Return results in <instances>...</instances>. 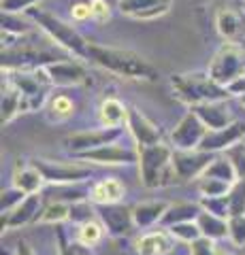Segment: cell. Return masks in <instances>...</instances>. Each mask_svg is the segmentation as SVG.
Returning <instances> with one entry per match:
<instances>
[{"instance_id": "obj_1", "label": "cell", "mask_w": 245, "mask_h": 255, "mask_svg": "<svg viewBox=\"0 0 245 255\" xmlns=\"http://www.w3.org/2000/svg\"><path fill=\"white\" fill-rule=\"evenodd\" d=\"M88 58L94 64H98L100 68H105L107 73H113L124 79H134V81H156L158 79V70L134 51L90 43Z\"/></svg>"}, {"instance_id": "obj_2", "label": "cell", "mask_w": 245, "mask_h": 255, "mask_svg": "<svg viewBox=\"0 0 245 255\" xmlns=\"http://www.w3.org/2000/svg\"><path fill=\"white\" fill-rule=\"evenodd\" d=\"M171 87L177 98L190 107L207 105V102H226L231 98L228 87L216 83L209 75H201V73L173 75Z\"/></svg>"}, {"instance_id": "obj_3", "label": "cell", "mask_w": 245, "mask_h": 255, "mask_svg": "<svg viewBox=\"0 0 245 255\" xmlns=\"http://www.w3.org/2000/svg\"><path fill=\"white\" fill-rule=\"evenodd\" d=\"M139 170L141 183L147 189L171 185L177 179L175 168H173V147L152 145V147H139Z\"/></svg>"}, {"instance_id": "obj_4", "label": "cell", "mask_w": 245, "mask_h": 255, "mask_svg": "<svg viewBox=\"0 0 245 255\" xmlns=\"http://www.w3.org/2000/svg\"><path fill=\"white\" fill-rule=\"evenodd\" d=\"M26 15L41 30H45L47 34H49L60 47H64V49H68L70 53L79 55V58H88V47H90V43H85V38L79 34V32L73 26H68L66 21H62L60 17H56V15H51V13H47L43 9H38V6L28 9Z\"/></svg>"}, {"instance_id": "obj_5", "label": "cell", "mask_w": 245, "mask_h": 255, "mask_svg": "<svg viewBox=\"0 0 245 255\" xmlns=\"http://www.w3.org/2000/svg\"><path fill=\"white\" fill-rule=\"evenodd\" d=\"M6 81L17 87L21 94V113H32V111L41 109L47 100V92L51 87L45 68L6 73Z\"/></svg>"}, {"instance_id": "obj_6", "label": "cell", "mask_w": 245, "mask_h": 255, "mask_svg": "<svg viewBox=\"0 0 245 255\" xmlns=\"http://www.w3.org/2000/svg\"><path fill=\"white\" fill-rule=\"evenodd\" d=\"M207 75L216 83L228 87L245 75V51L237 43H224L213 55Z\"/></svg>"}, {"instance_id": "obj_7", "label": "cell", "mask_w": 245, "mask_h": 255, "mask_svg": "<svg viewBox=\"0 0 245 255\" xmlns=\"http://www.w3.org/2000/svg\"><path fill=\"white\" fill-rule=\"evenodd\" d=\"M60 62L51 53L34 49V47H11L2 49L0 64H2V73H15V70H38L49 64Z\"/></svg>"}, {"instance_id": "obj_8", "label": "cell", "mask_w": 245, "mask_h": 255, "mask_svg": "<svg viewBox=\"0 0 245 255\" xmlns=\"http://www.w3.org/2000/svg\"><path fill=\"white\" fill-rule=\"evenodd\" d=\"M32 164L43 174L45 183H56V185L83 183L92 174L88 166H81V164H62V162H51V159H43V157L32 159Z\"/></svg>"}, {"instance_id": "obj_9", "label": "cell", "mask_w": 245, "mask_h": 255, "mask_svg": "<svg viewBox=\"0 0 245 255\" xmlns=\"http://www.w3.org/2000/svg\"><path fill=\"white\" fill-rule=\"evenodd\" d=\"M207 126L201 122L199 115L194 111H188L179 119L175 130L171 132V147L175 151H196L201 147L203 138L207 136Z\"/></svg>"}, {"instance_id": "obj_10", "label": "cell", "mask_w": 245, "mask_h": 255, "mask_svg": "<svg viewBox=\"0 0 245 255\" xmlns=\"http://www.w3.org/2000/svg\"><path fill=\"white\" fill-rule=\"evenodd\" d=\"M216 159L213 153L207 151H175L173 149V168L179 181H192V179H201L203 172L209 168V164Z\"/></svg>"}, {"instance_id": "obj_11", "label": "cell", "mask_w": 245, "mask_h": 255, "mask_svg": "<svg viewBox=\"0 0 245 255\" xmlns=\"http://www.w3.org/2000/svg\"><path fill=\"white\" fill-rule=\"evenodd\" d=\"M122 128H102V130H88V132H77L66 138V149L73 151L75 155L88 153V151L113 145L122 136Z\"/></svg>"}, {"instance_id": "obj_12", "label": "cell", "mask_w": 245, "mask_h": 255, "mask_svg": "<svg viewBox=\"0 0 245 255\" xmlns=\"http://www.w3.org/2000/svg\"><path fill=\"white\" fill-rule=\"evenodd\" d=\"M96 217L100 219L105 232L113 238H120L130 234L134 226V217H132V209H126L122 204H105V206H96Z\"/></svg>"}, {"instance_id": "obj_13", "label": "cell", "mask_w": 245, "mask_h": 255, "mask_svg": "<svg viewBox=\"0 0 245 255\" xmlns=\"http://www.w3.org/2000/svg\"><path fill=\"white\" fill-rule=\"evenodd\" d=\"M245 140V124L243 122H233L231 126L222 128V130H209L207 136L201 142V151L207 153H220V151H228L231 147L239 145Z\"/></svg>"}, {"instance_id": "obj_14", "label": "cell", "mask_w": 245, "mask_h": 255, "mask_svg": "<svg viewBox=\"0 0 245 255\" xmlns=\"http://www.w3.org/2000/svg\"><path fill=\"white\" fill-rule=\"evenodd\" d=\"M126 126H128L132 138L137 140L139 147H152V145H160L162 142V130L154 122H149L139 109H134V107L128 109Z\"/></svg>"}, {"instance_id": "obj_15", "label": "cell", "mask_w": 245, "mask_h": 255, "mask_svg": "<svg viewBox=\"0 0 245 255\" xmlns=\"http://www.w3.org/2000/svg\"><path fill=\"white\" fill-rule=\"evenodd\" d=\"M79 159H85V162H94V164H102V166H128L139 162V151L128 149V147H117L115 142L100 149L88 151V153L77 155Z\"/></svg>"}, {"instance_id": "obj_16", "label": "cell", "mask_w": 245, "mask_h": 255, "mask_svg": "<svg viewBox=\"0 0 245 255\" xmlns=\"http://www.w3.org/2000/svg\"><path fill=\"white\" fill-rule=\"evenodd\" d=\"M216 26L228 43L245 41V11L233 6H220L216 11Z\"/></svg>"}, {"instance_id": "obj_17", "label": "cell", "mask_w": 245, "mask_h": 255, "mask_svg": "<svg viewBox=\"0 0 245 255\" xmlns=\"http://www.w3.org/2000/svg\"><path fill=\"white\" fill-rule=\"evenodd\" d=\"M41 213H43L41 196L38 194L26 196V200H23L15 211L2 213V232H6V230H17V228H23L32 221H38Z\"/></svg>"}, {"instance_id": "obj_18", "label": "cell", "mask_w": 245, "mask_h": 255, "mask_svg": "<svg viewBox=\"0 0 245 255\" xmlns=\"http://www.w3.org/2000/svg\"><path fill=\"white\" fill-rule=\"evenodd\" d=\"M173 6V0H120L117 9L122 15H128L134 19H154L160 15H167Z\"/></svg>"}, {"instance_id": "obj_19", "label": "cell", "mask_w": 245, "mask_h": 255, "mask_svg": "<svg viewBox=\"0 0 245 255\" xmlns=\"http://www.w3.org/2000/svg\"><path fill=\"white\" fill-rule=\"evenodd\" d=\"M45 73L49 77L51 85H60V87H73V85H81L88 81V73L79 62H56L45 66Z\"/></svg>"}, {"instance_id": "obj_20", "label": "cell", "mask_w": 245, "mask_h": 255, "mask_svg": "<svg viewBox=\"0 0 245 255\" xmlns=\"http://www.w3.org/2000/svg\"><path fill=\"white\" fill-rule=\"evenodd\" d=\"M126 196V187L120 179L107 177L96 181L90 187V202L94 206H105V204H120V200Z\"/></svg>"}, {"instance_id": "obj_21", "label": "cell", "mask_w": 245, "mask_h": 255, "mask_svg": "<svg viewBox=\"0 0 245 255\" xmlns=\"http://www.w3.org/2000/svg\"><path fill=\"white\" fill-rule=\"evenodd\" d=\"M175 249V238L164 230H154V232H147L141 238H137V253L139 255H169Z\"/></svg>"}, {"instance_id": "obj_22", "label": "cell", "mask_w": 245, "mask_h": 255, "mask_svg": "<svg viewBox=\"0 0 245 255\" xmlns=\"http://www.w3.org/2000/svg\"><path fill=\"white\" fill-rule=\"evenodd\" d=\"M190 111H194L199 115L201 122L207 126V130H222V128L233 124V117L226 102H207V105L190 107Z\"/></svg>"}, {"instance_id": "obj_23", "label": "cell", "mask_w": 245, "mask_h": 255, "mask_svg": "<svg viewBox=\"0 0 245 255\" xmlns=\"http://www.w3.org/2000/svg\"><path fill=\"white\" fill-rule=\"evenodd\" d=\"M169 211V204L162 200H152V202H141L132 209V217H134V226L141 230H147L156 226V223H162L164 213Z\"/></svg>"}, {"instance_id": "obj_24", "label": "cell", "mask_w": 245, "mask_h": 255, "mask_svg": "<svg viewBox=\"0 0 245 255\" xmlns=\"http://www.w3.org/2000/svg\"><path fill=\"white\" fill-rule=\"evenodd\" d=\"M43 183H45L43 174L38 172V168L32 162L30 164H19L17 168H15V172H13V187L21 189L23 194H28V196L30 194H38L41 187H43Z\"/></svg>"}, {"instance_id": "obj_25", "label": "cell", "mask_w": 245, "mask_h": 255, "mask_svg": "<svg viewBox=\"0 0 245 255\" xmlns=\"http://www.w3.org/2000/svg\"><path fill=\"white\" fill-rule=\"evenodd\" d=\"M201 213H203V209H201L199 202H175V204H169V211L164 213L162 226L171 228V226H177V223L196 221L201 217Z\"/></svg>"}, {"instance_id": "obj_26", "label": "cell", "mask_w": 245, "mask_h": 255, "mask_svg": "<svg viewBox=\"0 0 245 255\" xmlns=\"http://www.w3.org/2000/svg\"><path fill=\"white\" fill-rule=\"evenodd\" d=\"M98 117L105 128H120L126 119H128V109L117 98H107V100H102Z\"/></svg>"}, {"instance_id": "obj_27", "label": "cell", "mask_w": 245, "mask_h": 255, "mask_svg": "<svg viewBox=\"0 0 245 255\" xmlns=\"http://www.w3.org/2000/svg\"><path fill=\"white\" fill-rule=\"evenodd\" d=\"M199 223L201 232L205 238H209V241H222V238L228 236V219H222V217H216V215H209V213H201V217L196 219Z\"/></svg>"}, {"instance_id": "obj_28", "label": "cell", "mask_w": 245, "mask_h": 255, "mask_svg": "<svg viewBox=\"0 0 245 255\" xmlns=\"http://www.w3.org/2000/svg\"><path fill=\"white\" fill-rule=\"evenodd\" d=\"M2 117H0V122L9 124L15 119V115L21 113V94L15 85H11L9 81L2 83Z\"/></svg>"}, {"instance_id": "obj_29", "label": "cell", "mask_w": 245, "mask_h": 255, "mask_svg": "<svg viewBox=\"0 0 245 255\" xmlns=\"http://www.w3.org/2000/svg\"><path fill=\"white\" fill-rule=\"evenodd\" d=\"M203 177L205 179H218V181L231 183V185H235V183L239 181V177H237V172H235V166L231 164V159L226 155H220V157L213 159L209 164V168L203 172Z\"/></svg>"}, {"instance_id": "obj_30", "label": "cell", "mask_w": 245, "mask_h": 255, "mask_svg": "<svg viewBox=\"0 0 245 255\" xmlns=\"http://www.w3.org/2000/svg\"><path fill=\"white\" fill-rule=\"evenodd\" d=\"M0 23H2V32L6 34H13V36H23L32 30V19L28 17L26 13H4L2 11V17H0Z\"/></svg>"}, {"instance_id": "obj_31", "label": "cell", "mask_w": 245, "mask_h": 255, "mask_svg": "<svg viewBox=\"0 0 245 255\" xmlns=\"http://www.w3.org/2000/svg\"><path fill=\"white\" fill-rule=\"evenodd\" d=\"M167 230L173 234V238H175V241H179V243L192 245V243L199 241V238H203V232H201V228H199V223H196V221L177 223V226H171V228H167Z\"/></svg>"}, {"instance_id": "obj_32", "label": "cell", "mask_w": 245, "mask_h": 255, "mask_svg": "<svg viewBox=\"0 0 245 255\" xmlns=\"http://www.w3.org/2000/svg\"><path fill=\"white\" fill-rule=\"evenodd\" d=\"M102 236H105V228H102V223H98L96 219L79 226V243L83 247H88V249L96 247L102 241Z\"/></svg>"}, {"instance_id": "obj_33", "label": "cell", "mask_w": 245, "mask_h": 255, "mask_svg": "<svg viewBox=\"0 0 245 255\" xmlns=\"http://www.w3.org/2000/svg\"><path fill=\"white\" fill-rule=\"evenodd\" d=\"M68 217H70V204L51 200V202L43 209L38 221H41V223H62V221H66Z\"/></svg>"}, {"instance_id": "obj_34", "label": "cell", "mask_w": 245, "mask_h": 255, "mask_svg": "<svg viewBox=\"0 0 245 255\" xmlns=\"http://www.w3.org/2000/svg\"><path fill=\"white\" fill-rule=\"evenodd\" d=\"M233 185L231 183H224V181H218V179H199V191H201V198H222L231 194Z\"/></svg>"}, {"instance_id": "obj_35", "label": "cell", "mask_w": 245, "mask_h": 255, "mask_svg": "<svg viewBox=\"0 0 245 255\" xmlns=\"http://www.w3.org/2000/svg\"><path fill=\"white\" fill-rule=\"evenodd\" d=\"M201 209L209 215H216V217L222 219H231V204H228V196L222 198H201L199 200Z\"/></svg>"}, {"instance_id": "obj_36", "label": "cell", "mask_w": 245, "mask_h": 255, "mask_svg": "<svg viewBox=\"0 0 245 255\" xmlns=\"http://www.w3.org/2000/svg\"><path fill=\"white\" fill-rule=\"evenodd\" d=\"M73 111H75V105H73V100H70L68 96H53L47 113H49L51 119L62 122V119H68L70 115H73Z\"/></svg>"}, {"instance_id": "obj_37", "label": "cell", "mask_w": 245, "mask_h": 255, "mask_svg": "<svg viewBox=\"0 0 245 255\" xmlns=\"http://www.w3.org/2000/svg\"><path fill=\"white\" fill-rule=\"evenodd\" d=\"M228 204H231V217H241L245 215V179H239L228 194Z\"/></svg>"}, {"instance_id": "obj_38", "label": "cell", "mask_w": 245, "mask_h": 255, "mask_svg": "<svg viewBox=\"0 0 245 255\" xmlns=\"http://www.w3.org/2000/svg\"><path fill=\"white\" fill-rule=\"evenodd\" d=\"M94 215H96V206H92L88 200L83 202H75L70 204V221L79 223V226H83V223L88 221H94Z\"/></svg>"}, {"instance_id": "obj_39", "label": "cell", "mask_w": 245, "mask_h": 255, "mask_svg": "<svg viewBox=\"0 0 245 255\" xmlns=\"http://www.w3.org/2000/svg\"><path fill=\"white\" fill-rule=\"evenodd\" d=\"M26 196H28V194H23V191L17 189V187L2 189V198H0V206H2V213L15 211L23 200H26Z\"/></svg>"}, {"instance_id": "obj_40", "label": "cell", "mask_w": 245, "mask_h": 255, "mask_svg": "<svg viewBox=\"0 0 245 255\" xmlns=\"http://www.w3.org/2000/svg\"><path fill=\"white\" fill-rule=\"evenodd\" d=\"M226 157L231 159V164L235 166V172L239 179H245V140L239 142L226 151Z\"/></svg>"}, {"instance_id": "obj_41", "label": "cell", "mask_w": 245, "mask_h": 255, "mask_svg": "<svg viewBox=\"0 0 245 255\" xmlns=\"http://www.w3.org/2000/svg\"><path fill=\"white\" fill-rule=\"evenodd\" d=\"M228 238L237 247H245V215L228 219Z\"/></svg>"}, {"instance_id": "obj_42", "label": "cell", "mask_w": 245, "mask_h": 255, "mask_svg": "<svg viewBox=\"0 0 245 255\" xmlns=\"http://www.w3.org/2000/svg\"><path fill=\"white\" fill-rule=\"evenodd\" d=\"M38 2L41 0H2V11L4 13H26Z\"/></svg>"}, {"instance_id": "obj_43", "label": "cell", "mask_w": 245, "mask_h": 255, "mask_svg": "<svg viewBox=\"0 0 245 255\" xmlns=\"http://www.w3.org/2000/svg\"><path fill=\"white\" fill-rule=\"evenodd\" d=\"M216 253H218L216 243L209 241V238H205V236L190 245V255H216Z\"/></svg>"}, {"instance_id": "obj_44", "label": "cell", "mask_w": 245, "mask_h": 255, "mask_svg": "<svg viewBox=\"0 0 245 255\" xmlns=\"http://www.w3.org/2000/svg\"><path fill=\"white\" fill-rule=\"evenodd\" d=\"M90 6H92V19H96L98 23L109 19V4H107V0H92Z\"/></svg>"}, {"instance_id": "obj_45", "label": "cell", "mask_w": 245, "mask_h": 255, "mask_svg": "<svg viewBox=\"0 0 245 255\" xmlns=\"http://www.w3.org/2000/svg\"><path fill=\"white\" fill-rule=\"evenodd\" d=\"M70 15H73V19L75 21H85V19H90L92 17V6L90 2L85 4V2H77L70 6Z\"/></svg>"}, {"instance_id": "obj_46", "label": "cell", "mask_w": 245, "mask_h": 255, "mask_svg": "<svg viewBox=\"0 0 245 255\" xmlns=\"http://www.w3.org/2000/svg\"><path fill=\"white\" fill-rule=\"evenodd\" d=\"M62 255H92L88 247H83L81 243H75V245H64L62 247Z\"/></svg>"}, {"instance_id": "obj_47", "label": "cell", "mask_w": 245, "mask_h": 255, "mask_svg": "<svg viewBox=\"0 0 245 255\" xmlns=\"http://www.w3.org/2000/svg\"><path fill=\"white\" fill-rule=\"evenodd\" d=\"M228 92H231V96H243L245 94V75L228 85Z\"/></svg>"}, {"instance_id": "obj_48", "label": "cell", "mask_w": 245, "mask_h": 255, "mask_svg": "<svg viewBox=\"0 0 245 255\" xmlns=\"http://www.w3.org/2000/svg\"><path fill=\"white\" fill-rule=\"evenodd\" d=\"M15 255H34V251H32V247H30L26 241H21V243H17V249H15Z\"/></svg>"}, {"instance_id": "obj_49", "label": "cell", "mask_w": 245, "mask_h": 255, "mask_svg": "<svg viewBox=\"0 0 245 255\" xmlns=\"http://www.w3.org/2000/svg\"><path fill=\"white\" fill-rule=\"evenodd\" d=\"M216 255H233V253H228V251H220V249H218V253H216Z\"/></svg>"}, {"instance_id": "obj_50", "label": "cell", "mask_w": 245, "mask_h": 255, "mask_svg": "<svg viewBox=\"0 0 245 255\" xmlns=\"http://www.w3.org/2000/svg\"><path fill=\"white\" fill-rule=\"evenodd\" d=\"M239 102H241V105L245 107V94H243V96H239Z\"/></svg>"}, {"instance_id": "obj_51", "label": "cell", "mask_w": 245, "mask_h": 255, "mask_svg": "<svg viewBox=\"0 0 245 255\" xmlns=\"http://www.w3.org/2000/svg\"><path fill=\"white\" fill-rule=\"evenodd\" d=\"M243 11H245V4H243Z\"/></svg>"}]
</instances>
